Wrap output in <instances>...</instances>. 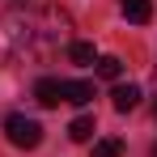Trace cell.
Wrapping results in <instances>:
<instances>
[{"mask_svg":"<svg viewBox=\"0 0 157 157\" xmlns=\"http://www.w3.org/2000/svg\"><path fill=\"white\" fill-rule=\"evenodd\" d=\"M140 85H115V94H110V102H115V110L119 115H128V110H136L140 106Z\"/></svg>","mask_w":157,"mask_h":157,"instance_id":"cell-2","label":"cell"},{"mask_svg":"<svg viewBox=\"0 0 157 157\" xmlns=\"http://www.w3.org/2000/svg\"><path fill=\"white\" fill-rule=\"evenodd\" d=\"M59 85H64V81H55V77H43L38 85H34V98H38L43 106H59V102H64V94H59Z\"/></svg>","mask_w":157,"mask_h":157,"instance_id":"cell-4","label":"cell"},{"mask_svg":"<svg viewBox=\"0 0 157 157\" xmlns=\"http://www.w3.org/2000/svg\"><path fill=\"white\" fill-rule=\"evenodd\" d=\"M119 72H123V64H119L115 55H102V59H98V77H106V81H115V77H119Z\"/></svg>","mask_w":157,"mask_h":157,"instance_id":"cell-9","label":"cell"},{"mask_svg":"<svg viewBox=\"0 0 157 157\" xmlns=\"http://www.w3.org/2000/svg\"><path fill=\"white\" fill-rule=\"evenodd\" d=\"M153 157H157V144H153Z\"/></svg>","mask_w":157,"mask_h":157,"instance_id":"cell-10","label":"cell"},{"mask_svg":"<svg viewBox=\"0 0 157 157\" xmlns=\"http://www.w3.org/2000/svg\"><path fill=\"white\" fill-rule=\"evenodd\" d=\"M94 132H98V123H94L89 115H81V119H72V123H68V140L85 144V140H94Z\"/></svg>","mask_w":157,"mask_h":157,"instance_id":"cell-6","label":"cell"},{"mask_svg":"<svg viewBox=\"0 0 157 157\" xmlns=\"http://www.w3.org/2000/svg\"><path fill=\"white\" fill-rule=\"evenodd\" d=\"M119 153H123V140H115V136H106V140L94 144V157H119Z\"/></svg>","mask_w":157,"mask_h":157,"instance_id":"cell-7","label":"cell"},{"mask_svg":"<svg viewBox=\"0 0 157 157\" xmlns=\"http://www.w3.org/2000/svg\"><path fill=\"white\" fill-rule=\"evenodd\" d=\"M123 17L136 26H149L153 21V0H123Z\"/></svg>","mask_w":157,"mask_h":157,"instance_id":"cell-5","label":"cell"},{"mask_svg":"<svg viewBox=\"0 0 157 157\" xmlns=\"http://www.w3.org/2000/svg\"><path fill=\"white\" fill-rule=\"evenodd\" d=\"M59 94H64V102H72V106L94 102V85H89V81H64V85H59Z\"/></svg>","mask_w":157,"mask_h":157,"instance_id":"cell-3","label":"cell"},{"mask_svg":"<svg viewBox=\"0 0 157 157\" xmlns=\"http://www.w3.org/2000/svg\"><path fill=\"white\" fill-rule=\"evenodd\" d=\"M4 136H9V144H17V149H38V140H43V128L26 119V115H9L4 119Z\"/></svg>","mask_w":157,"mask_h":157,"instance_id":"cell-1","label":"cell"},{"mask_svg":"<svg viewBox=\"0 0 157 157\" xmlns=\"http://www.w3.org/2000/svg\"><path fill=\"white\" fill-rule=\"evenodd\" d=\"M68 59L72 64H94V43H72L68 47Z\"/></svg>","mask_w":157,"mask_h":157,"instance_id":"cell-8","label":"cell"}]
</instances>
